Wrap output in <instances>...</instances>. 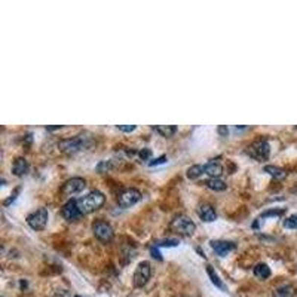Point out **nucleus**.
I'll list each match as a JSON object with an SVG mask.
<instances>
[{"mask_svg": "<svg viewBox=\"0 0 297 297\" xmlns=\"http://www.w3.org/2000/svg\"><path fill=\"white\" fill-rule=\"evenodd\" d=\"M28 173V162L25 158H17L12 165V174L15 177H24Z\"/></svg>", "mask_w": 297, "mask_h": 297, "instance_id": "nucleus-13", "label": "nucleus"}, {"mask_svg": "<svg viewBox=\"0 0 297 297\" xmlns=\"http://www.w3.org/2000/svg\"><path fill=\"white\" fill-rule=\"evenodd\" d=\"M104 201H106L104 193H101L100 190H92L88 195L79 198L77 207H79L80 213L85 216V214H91V213L97 211L98 208H101Z\"/></svg>", "mask_w": 297, "mask_h": 297, "instance_id": "nucleus-2", "label": "nucleus"}, {"mask_svg": "<svg viewBox=\"0 0 297 297\" xmlns=\"http://www.w3.org/2000/svg\"><path fill=\"white\" fill-rule=\"evenodd\" d=\"M138 155H140V158H141L143 161H147L148 158H150L152 152H150V148H143V150H141Z\"/></svg>", "mask_w": 297, "mask_h": 297, "instance_id": "nucleus-26", "label": "nucleus"}, {"mask_svg": "<svg viewBox=\"0 0 297 297\" xmlns=\"http://www.w3.org/2000/svg\"><path fill=\"white\" fill-rule=\"evenodd\" d=\"M74 297H80V296H74Z\"/></svg>", "mask_w": 297, "mask_h": 297, "instance_id": "nucleus-32", "label": "nucleus"}, {"mask_svg": "<svg viewBox=\"0 0 297 297\" xmlns=\"http://www.w3.org/2000/svg\"><path fill=\"white\" fill-rule=\"evenodd\" d=\"M207 273H208V276H210L211 282H213V284H214L217 288L224 290V284H223V281L220 279V276L217 275V272L214 271V268H213V266H207Z\"/></svg>", "mask_w": 297, "mask_h": 297, "instance_id": "nucleus-20", "label": "nucleus"}, {"mask_svg": "<svg viewBox=\"0 0 297 297\" xmlns=\"http://www.w3.org/2000/svg\"><path fill=\"white\" fill-rule=\"evenodd\" d=\"M211 247L220 257H224V256H227L230 251H233L236 248V244L232 242V241H213Z\"/></svg>", "mask_w": 297, "mask_h": 297, "instance_id": "nucleus-11", "label": "nucleus"}, {"mask_svg": "<svg viewBox=\"0 0 297 297\" xmlns=\"http://www.w3.org/2000/svg\"><path fill=\"white\" fill-rule=\"evenodd\" d=\"M205 186L208 189L214 190V192H223V190L227 189V184L224 181H222L220 178H210V180L205 181Z\"/></svg>", "mask_w": 297, "mask_h": 297, "instance_id": "nucleus-18", "label": "nucleus"}, {"mask_svg": "<svg viewBox=\"0 0 297 297\" xmlns=\"http://www.w3.org/2000/svg\"><path fill=\"white\" fill-rule=\"evenodd\" d=\"M150 253H152V256H153V257H156L158 260H162L161 253L158 251V247H155V245H153V247H150Z\"/></svg>", "mask_w": 297, "mask_h": 297, "instance_id": "nucleus-29", "label": "nucleus"}, {"mask_svg": "<svg viewBox=\"0 0 297 297\" xmlns=\"http://www.w3.org/2000/svg\"><path fill=\"white\" fill-rule=\"evenodd\" d=\"M198 216L201 217L202 222H207V223H211L217 219V213L214 210L213 205L210 204H202L199 205V208H198Z\"/></svg>", "mask_w": 297, "mask_h": 297, "instance_id": "nucleus-12", "label": "nucleus"}, {"mask_svg": "<svg viewBox=\"0 0 297 297\" xmlns=\"http://www.w3.org/2000/svg\"><path fill=\"white\" fill-rule=\"evenodd\" d=\"M137 126L135 125H118V129L119 131H124V132H131V131H134Z\"/></svg>", "mask_w": 297, "mask_h": 297, "instance_id": "nucleus-28", "label": "nucleus"}, {"mask_svg": "<svg viewBox=\"0 0 297 297\" xmlns=\"http://www.w3.org/2000/svg\"><path fill=\"white\" fill-rule=\"evenodd\" d=\"M247 155H250L257 162H265L269 159L271 155V144L266 138H260L254 143H251L247 147Z\"/></svg>", "mask_w": 297, "mask_h": 297, "instance_id": "nucleus-3", "label": "nucleus"}, {"mask_svg": "<svg viewBox=\"0 0 297 297\" xmlns=\"http://www.w3.org/2000/svg\"><path fill=\"white\" fill-rule=\"evenodd\" d=\"M254 275L259 278V279H268L271 276V268L266 265V263H259L256 265L254 268Z\"/></svg>", "mask_w": 297, "mask_h": 297, "instance_id": "nucleus-19", "label": "nucleus"}, {"mask_svg": "<svg viewBox=\"0 0 297 297\" xmlns=\"http://www.w3.org/2000/svg\"><path fill=\"white\" fill-rule=\"evenodd\" d=\"M168 159H167V156H159V158H156V159H152L150 162H148V165L150 167H155V165H159V164H165Z\"/></svg>", "mask_w": 297, "mask_h": 297, "instance_id": "nucleus-25", "label": "nucleus"}, {"mask_svg": "<svg viewBox=\"0 0 297 297\" xmlns=\"http://www.w3.org/2000/svg\"><path fill=\"white\" fill-rule=\"evenodd\" d=\"M217 132H219L220 135L226 137V135L229 134V129H227V126H226V125H222V126H219V128H217Z\"/></svg>", "mask_w": 297, "mask_h": 297, "instance_id": "nucleus-30", "label": "nucleus"}, {"mask_svg": "<svg viewBox=\"0 0 297 297\" xmlns=\"http://www.w3.org/2000/svg\"><path fill=\"white\" fill-rule=\"evenodd\" d=\"M272 297H296V290H294L293 285L284 284V285H279V287L273 291Z\"/></svg>", "mask_w": 297, "mask_h": 297, "instance_id": "nucleus-15", "label": "nucleus"}, {"mask_svg": "<svg viewBox=\"0 0 297 297\" xmlns=\"http://www.w3.org/2000/svg\"><path fill=\"white\" fill-rule=\"evenodd\" d=\"M18 193H20V187H17V189H15V192H14V193L11 195V198H9V199H6V201L3 202V205H5V207H8V205H9L11 202H14V201H15V198H17V195H18Z\"/></svg>", "mask_w": 297, "mask_h": 297, "instance_id": "nucleus-27", "label": "nucleus"}, {"mask_svg": "<svg viewBox=\"0 0 297 297\" xmlns=\"http://www.w3.org/2000/svg\"><path fill=\"white\" fill-rule=\"evenodd\" d=\"M48 210L46 208H39L37 211H33L31 214L27 216V224L33 230H43L48 224Z\"/></svg>", "mask_w": 297, "mask_h": 297, "instance_id": "nucleus-8", "label": "nucleus"}, {"mask_svg": "<svg viewBox=\"0 0 297 297\" xmlns=\"http://www.w3.org/2000/svg\"><path fill=\"white\" fill-rule=\"evenodd\" d=\"M265 173H268L269 175H272V177L276 178V180H282V178L287 177L285 170H282V168H279V167H276V165H266V167H265Z\"/></svg>", "mask_w": 297, "mask_h": 297, "instance_id": "nucleus-17", "label": "nucleus"}, {"mask_svg": "<svg viewBox=\"0 0 297 297\" xmlns=\"http://www.w3.org/2000/svg\"><path fill=\"white\" fill-rule=\"evenodd\" d=\"M94 144V138L89 132H82L73 138H66V140H61L58 143V148L63 152V153H67V155H76L79 152H83V150H89Z\"/></svg>", "mask_w": 297, "mask_h": 297, "instance_id": "nucleus-1", "label": "nucleus"}, {"mask_svg": "<svg viewBox=\"0 0 297 297\" xmlns=\"http://www.w3.org/2000/svg\"><path fill=\"white\" fill-rule=\"evenodd\" d=\"M204 173L210 175V178H219L222 174H223V167L214 161L208 162L204 165Z\"/></svg>", "mask_w": 297, "mask_h": 297, "instance_id": "nucleus-14", "label": "nucleus"}, {"mask_svg": "<svg viewBox=\"0 0 297 297\" xmlns=\"http://www.w3.org/2000/svg\"><path fill=\"white\" fill-rule=\"evenodd\" d=\"M86 186V180L82 178V177H73L70 180H67L63 187H61V195L64 196H73V195H77L80 193Z\"/></svg>", "mask_w": 297, "mask_h": 297, "instance_id": "nucleus-9", "label": "nucleus"}, {"mask_svg": "<svg viewBox=\"0 0 297 297\" xmlns=\"http://www.w3.org/2000/svg\"><path fill=\"white\" fill-rule=\"evenodd\" d=\"M61 214L67 222H76L83 216L77 207V199H70L69 202H66L61 210Z\"/></svg>", "mask_w": 297, "mask_h": 297, "instance_id": "nucleus-10", "label": "nucleus"}, {"mask_svg": "<svg viewBox=\"0 0 297 297\" xmlns=\"http://www.w3.org/2000/svg\"><path fill=\"white\" fill-rule=\"evenodd\" d=\"M170 227H171L173 232H175V233H178V235H183V236H190V235H193V232L196 230V224L192 222V219H189V217L184 216V214L177 216V217L171 222Z\"/></svg>", "mask_w": 297, "mask_h": 297, "instance_id": "nucleus-4", "label": "nucleus"}, {"mask_svg": "<svg viewBox=\"0 0 297 297\" xmlns=\"http://www.w3.org/2000/svg\"><path fill=\"white\" fill-rule=\"evenodd\" d=\"M141 192L135 187H128L124 189L119 195H118V204L122 208H129L132 205H135L138 201H141Z\"/></svg>", "mask_w": 297, "mask_h": 297, "instance_id": "nucleus-6", "label": "nucleus"}, {"mask_svg": "<svg viewBox=\"0 0 297 297\" xmlns=\"http://www.w3.org/2000/svg\"><path fill=\"white\" fill-rule=\"evenodd\" d=\"M282 226H284L285 229H294V230H297V214L288 216V217L282 222Z\"/></svg>", "mask_w": 297, "mask_h": 297, "instance_id": "nucleus-22", "label": "nucleus"}, {"mask_svg": "<svg viewBox=\"0 0 297 297\" xmlns=\"http://www.w3.org/2000/svg\"><path fill=\"white\" fill-rule=\"evenodd\" d=\"M61 128H63L61 125H57V126H46L48 131H55V129H61Z\"/></svg>", "mask_w": 297, "mask_h": 297, "instance_id": "nucleus-31", "label": "nucleus"}, {"mask_svg": "<svg viewBox=\"0 0 297 297\" xmlns=\"http://www.w3.org/2000/svg\"><path fill=\"white\" fill-rule=\"evenodd\" d=\"M92 232H94V235H95V238L98 241H101L104 244L110 242L115 238L113 227L107 222H104V220H95L92 223Z\"/></svg>", "mask_w": 297, "mask_h": 297, "instance_id": "nucleus-5", "label": "nucleus"}, {"mask_svg": "<svg viewBox=\"0 0 297 297\" xmlns=\"http://www.w3.org/2000/svg\"><path fill=\"white\" fill-rule=\"evenodd\" d=\"M150 275H152V268H150V263L148 262H141L138 263L135 272H134V276H132V284L134 287L137 288H143L148 279H150Z\"/></svg>", "mask_w": 297, "mask_h": 297, "instance_id": "nucleus-7", "label": "nucleus"}, {"mask_svg": "<svg viewBox=\"0 0 297 297\" xmlns=\"http://www.w3.org/2000/svg\"><path fill=\"white\" fill-rule=\"evenodd\" d=\"M178 244H180V241H178V239L170 238V239L156 241V242H155V247H167V248H170V247H177Z\"/></svg>", "mask_w": 297, "mask_h": 297, "instance_id": "nucleus-23", "label": "nucleus"}, {"mask_svg": "<svg viewBox=\"0 0 297 297\" xmlns=\"http://www.w3.org/2000/svg\"><path fill=\"white\" fill-rule=\"evenodd\" d=\"M177 126L175 125H158V126H153V131H156L161 137H165V138H171L175 132H177Z\"/></svg>", "mask_w": 297, "mask_h": 297, "instance_id": "nucleus-16", "label": "nucleus"}, {"mask_svg": "<svg viewBox=\"0 0 297 297\" xmlns=\"http://www.w3.org/2000/svg\"><path fill=\"white\" fill-rule=\"evenodd\" d=\"M112 161H101L100 164L97 165V171L100 173V174H103V173H107L109 170H112Z\"/></svg>", "mask_w": 297, "mask_h": 297, "instance_id": "nucleus-24", "label": "nucleus"}, {"mask_svg": "<svg viewBox=\"0 0 297 297\" xmlns=\"http://www.w3.org/2000/svg\"><path fill=\"white\" fill-rule=\"evenodd\" d=\"M187 178H190V180H196V178H199L202 174H205L204 173V165H192L189 170H187Z\"/></svg>", "mask_w": 297, "mask_h": 297, "instance_id": "nucleus-21", "label": "nucleus"}]
</instances>
